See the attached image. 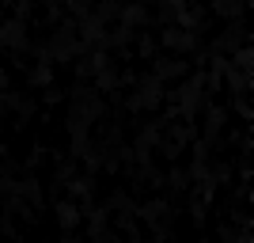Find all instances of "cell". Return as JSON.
<instances>
[{
  "instance_id": "cell-1",
  "label": "cell",
  "mask_w": 254,
  "mask_h": 243,
  "mask_svg": "<svg viewBox=\"0 0 254 243\" xmlns=\"http://www.w3.org/2000/svg\"><path fill=\"white\" fill-rule=\"evenodd\" d=\"M72 163V133L53 114L46 84L0 50V201L31 198Z\"/></svg>"
}]
</instances>
